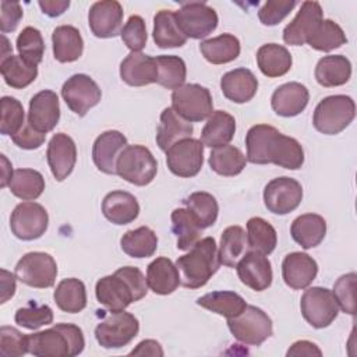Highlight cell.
<instances>
[{
	"instance_id": "obj_35",
	"label": "cell",
	"mask_w": 357,
	"mask_h": 357,
	"mask_svg": "<svg viewBox=\"0 0 357 357\" xmlns=\"http://www.w3.org/2000/svg\"><path fill=\"white\" fill-rule=\"evenodd\" d=\"M247 233L241 226H229L220 236L218 250L219 262L229 268H236L238 261L248 252Z\"/></svg>"
},
{
	"instance_id": "obj_29",
	"label": "cell",
	"mask_w": 357,
	"mask_h": 357,
	"mask_svg": "<svg viewBox=\"0 0 357 357\" xmlns=\"http://www.w3.org/2000/svg\"><path fill=\"white\" fill-rule=\"evenodd\" d=\"M146 283L155 294H172L180 284V273L176 264L166 257L153 259L146 268Z\"/></svg>"
},
{
	"instance_id": "obj_43",
	"label": "cell",
	"mask_w": 357,
	"mask_h": 357,
	"mask_svg": "<svg viewBox=\"0 0 357 357\" xmlns=\"http://www.w3.org/2000/svg\"><path fill=\"white\" fill-rule=\"evenodd\" d=\"M8 187L17 198L33 201L42 195L45 190V178L38 170L17 169L13 173Z\"/></svg>"
},
{
	"instance_id": "obj_4",
	"label": "cell",
	"mask_w": 357,
	"mask_h": 357,
	"mask_svg": "<svg viewBox=\"0 0 357 357\" xmlns=\"http://www.w3.org/2000/svg\"><path fill=\"white\" fill-rule=\"evenodd\" d=\"M220 266L218 247L213 237L198 240L187 254L176 261L180 284L187 289H199L218 272Z\"/></svg>"
},
{
	"instance_id": "obj_57",
	"label": "cell",
	"mask_w": 357,
	"mask_h": 357,
	"mask_svg": "<svg viewBox=\"0 0 357 357\" xmlns=\"http://www.w3.org/2000/svg\"><path fill=\"white\" fill-rule=\"evenodd\" d=\"M11 139L17 146L22 149H38L45 142L46 134L36 131L26 120L22 128L15 135H13Z\"/></svg>"
},
{
	"instance_id": "obj_49",
	"label": "cell",
	"mask_w": 357,
	"mask_h": 357,
	"mask_svg": "<svg viewBox=\"0 0 357 357\" xmlns=\"http://www.w3.org/2000/svg\"><path fill=\"white\" fill-rule=\"evenodd\" d=\"M17 50L22 59L31 64L38 66L45 53V42L39 29L33 26H25L17 38Z\"/></svg>"
},
{
	"instance_id": "obj_36",
	"label": "cell",
	"mask_w": 357,
	"mask_h": 357,
	"mask_svg": "<svg viewBox=\"0 0 357 357\" xmlns=\"http://www.w3.org/2000/svg\"><path fill=\"white\" fill-rule=\"evenodd\" d=\"M153 42L160 49L181 47L187 38L177 25L174 13L172 10H160L153 17Z\"/></svg>"
},
{
	"instance_id": "obj_12",
	"label": "cell",
	"mask_w": 357,
	"mask_h": 357,
	"mask_svg": "<svg viewBox=\"0 0 357 357\" xmlns=\"http://www.w3.org/2000/svg\"><path fill=\"white\" fill-rule=\"evenodd\" d=\"M176 21L185 38L202 39L218 26V14L206 3L188 1L174 13Z\"/></svg>"
},
{
	"instance_id": "obj_47",
	"label": "cell",
	"mask_w": 357,
	"mask_h": 357,
	"mask_svg": "<svg viewBox=\"0 0 357 357\" xmlns=\"http://www.w3.org/2000/svg\"><path fill=\"white\" fill-rule=\"evenodd\" d=\"M346 42L347 38L343 29L332 20H322L307 40L312 49L319 52H331L340 47Z\"/></svg>"
},
{
	"instance_id": "obj_52",
	"label": "cell",
	"mask_w": 357,
	"mask_h": 357,
	"mask_svg": "<svg viewBox=\"0 0 357 357\" xmlns=\"http://www.w3.org/2000/svg\"><path fill=\"white\" fill-rule=\"evenodd\" d=\"M356 279L357 275L354 272L342 275L333 284V296L337 301L339 308L350 315L356 314V297H354V289H356Z\"/></svg>"
},
{
	"instance_id": "obj_9",
	"label": "cell",
	"mask_w": 357,
	"mask_h": 357,
	"mask_svg": "<svg viewBox=\"0 0 357 357\" xmlns=\"http://www.w3.org/2000/svg\"><path fill=\"white\" fill-rule=\"evenodd\" d=\"M172 109L187 121H202L213 113L208 88L199 84H184L172 93Z\"/></svg>"
},
{
	"instance_id": "obj_3",
	"label": "cell",
	"mask_w": 357,
	"mask_h": 357,
	"mask_svg": "<svg viewBox=\"0 0 357 357\" xmlns=\"http://www.w3.org/2000/svg\"><path fill=\"white\" fill-rule=\"evenodd\" d=\"M28 353L36 357H74L82 353L85 339L81 328L74 324L54 326L26 335Z\"/></svg>"
},
{
	"instance_id": "obj_16",
	"label": "cell",
	"mask_w": 357,
	"mask_h": 357,
	"mask_svg": "<svg viewBox=\"0 0 357 357\" xmlns=\"http://www.w3.org/2000/svg\"><path fill=\"white\" fill-rule=\"evenodd\" d=\"M61 96L71 112L85 116L89 109L100 102L102 91L89 75L74 74L63 84Z\"/></svg>"
},
{
	"instance_id": "obj_30",
	"label": "cell",
	"mask_w": 357,
	"mask_h": 357,
	"mask_svg": "<svg viewBox=\"0 0 357 357\" xmlns=\"http://www.w3.org/2000/svg\"><path fill=\"white\" fill-rule=\"evenodd\" d=\"M236 132V120L225 110H215L201 131V142L208 148L227 145Z\"/></svg>"
},
{
	"instance_id": "obj_31",
	"label": "cell",
	"mask_w": 357,
	"mask_h": 357,
	"mask_svg": "<svg viewBox=\"0 0 357 357\" xmlns=\"http://www.w3.org/2000/svg\"><path fill=\"white\" fill-rule=\"evenodd\" d=\"M290 234L293 240L304 250L317 247L326 234V222L321 215L304 213L297 216L291 226Z\"/></svg>"
},
{
	"instance_id": "obj_58",
	"label": "cell",
	"mask_w": 357,
	"mask_h": 357,
	"mask_svg": "<svg viewBox=\"0 0 357 357\" xmlns=\"http://www.w3.org/2000/svg\"><path fill=\"white\" fill-rule=\"evenodd\" d=\"M289 357L290 356H322V351L321 349L312 343V342H308V340H298V342H294L287 353H286Z\"/></svg>"
},
{
	"instance_id": "obj_28",
	"label": "cell",
	"mask_w": 357,
	"mask_h": 357,
	"mask_svg": "<svg viewBox=\"0 0 357 357\" xmlns=\"http://www.w3.org/2000/svg\"><path fill=\"white\" fill-rule=\"evenodd\" d=\"M194 127L190 121L177 114L172 107L163 109L160 113V123L156 131V144L162 151H167L176 142L190 138Z\"/></svg>"
},
{
	"instance_id": "obj_54",
	"label": "cell",
	"mask_w": 357,
	"mask_h": 357,
	"mask_svg": "<svg viewBox=\"0 0 357 357\" xmlns=\"http://www.w3.org/2000/svg\"><path fill=\"white\" fill-rule=\"evenodd\" d=\"M28 353L26 335L21 333L13 326L0 328V356L1 357H21Z\"/></svg>"
},
{
	"instance_id": "obj_44",
	"label": "cell",
	"mask_w": 357,
	"mask_h": 357,
	"mask_svg": "<svg viewBox=\"0 0 357 357\" xmlns=\"http://www.w3.org/2000/svg\"><path fill=\"white\" fill-rule=\"evenodd\" d=\"M183 202L201 229L211 227L216 222L219 205L212 194L197 191L190 194Z\"/></svg>"
},
{
	"instance_id": "obj_7",
	"label": "cell",
	"mask_w": 357,
	"mask_h": 357,
	"mask_svg": "<svg viewBox=\"0 0 357 357\" xmlns=\"http://www.w3.org/2000/svg\"><path fill=\"white\" fill-rule=\"evenodd\" d=\"M227 326L238 342L250 346H261L273 332L272 319L255 305H247L238 315L227 318Z\"/></svg>"
},
{
	"instance_id": "obj_55",
	"label": "cell",
	"mask_w": 357,
	"mask_h": 357,
	"mask_svg": "<svg viewBox=\"0 0 357 357\" xmlns=\"http://www.w3.org/2000/svg\"><path fill=\"white\" fill-rule=\"evenodd\" d=\"M297 6L294 0H268L258 11L259 21L266 26H273L282 22L290 11Z\"/></svg>"
},
{
	"instance_id": "obj_24",
	"label": "cell",
	"mask_w": 357,
	"mask_h": 357,
	"mask_svg": "<svg viewBox=\"0 0 357 357\" xmlns=\"http://www.w3.org/2000/svg\"><path fill=\"white\" fill-rule=\"evenodd\" d=\"M120 77L131 86H144L158 81V66L155 57L141 52H131L120 63Z\"/></svg>"
},
{
	"instance_id": "obj_62",
	"label": "cell",
	"mask_w": 357,
	"mask_h": 357,
	"mask_svg": "<svg viewBox=\"0 0 357 357\" xmlns=\"http://www.w3.org/2000/svg\"><path fill=\"white\" fill-rule=\"evenodd\" d=\"M1 156V163H3V176H1V187H6L10 184V180L13 177V169H11V163L7 160L6 155H0Z\"/></svg>"
},
{
	"instance_id": "obj_6",
	"label": "cell",
	"mask_w": 357,
	"mask_h": 357,
	"mask_svg": "<svg viewBox=\"0 0 357 357\" xmlns=\"http://www.w3.org/2000/svg\"><path fill=\"white\" fill-rule=\"evenodd\" d=\"M158 173V162L142 145H127L116 162V174L134 185L149 184Z\"/></svg>"
},
{
	"instance_id": "obj_25",
	"label": "cell",
	"mask_w": 357,
	"mask_h": 357,
	"mask_svg": "<svg viewBox=\"0 0 357 357\" xmlns=\"http://www.w3.org/2000/svg\"><path fill=\"white\" fill-rule=\"evenodd\" d=\"M310 93L300 82H287L275 89L271 98L273 112L282 117H294L308 105Z\"/></svg>"
},
{
	"instance_id": "obj_32",
	"label": "cell",
	"mask_w": 357,
	"mask_h": 357,
	"mask_svg": "<svg viewBox=\"0 0 357 357\" xmlns=\"http://www.w3.org/2000/svg\"><path fill=\"white\" fill-rule=\"evenodd\" d=\"M53 56L60 63L78 60L84 52V40L79 31L73 25L56 26L52 33Z\"/></svg>"
},
{
	"instance_id": "obj_59",
	"label": "cell",
	"mask_w": 357,
	"mask_h": 357,
	"mask_svg": "<svg viewBox=\"0 0 357 357\" xmlns=\"http://www.w3.org/2000/svg\"><path fill=\"white\" fill-rule=\"evenodd\" d=\"M130 356H163V350L159 342L146 339L139 342L137 347L130 351Z\"/></svg>"
},
{
	"instance_id": "obj_10",
	"label": "cell",
	"mask_w": 357,
	"mask_h": 357,
	"mask_svg": "<svg viewBox=\"0 0 357 357\" xmlns=\"http://www.w3.org/2000/svg\"><path fill=\"white\" fill-rule=\"evenodd\" d=\"M15 276L26 286L36 289L52 287L57 276V264L47 252L32 251L17 262Z\"/></svg>"
},
{
	"instance_id": "obj_15",
	"label": "cell",
	"mask_w": 357,
	"mask_h": 357,
	"mask_svg": "<svg viewBox=\"0 0 357 357\" xmlns=\"http://www.w3.org/2000/svg\"><path fill=\"white\" fill-rule=\"evenodd\" d=\"M303 199L301 184L287 176L271 180L264 188V202L269 212L286 215L298 208Z\"/></svg>"
},
{
	"instance_id": "obj_13",
	"label": "cell",
	"mask_w": 357,
	"mask_h": 357,
	"mask_svg": "<svg viewBox=\"0 0 357 357\" xmlns=\"http://www.w3.org/2000/svg\"><path fill=\"white\" fill-rule=\"evenodd\" d=\"M47 225V211L38 202H21L11 212L10 229L20 240L31 241L39 238L45 234Z\"/></svg>"
},
{
	"instance_id": "obj_40",
	"label": "cell",
	"mask_w": 357,
	"mask_h": 357,
	"mask_svg": "<svg viewBox=\"0 0 357 357\" xmlns=\"http://www.w3.org/2000/svg\"><path fill=\"white\" fill-rule=\"evenodd\" d=\"M0 71L4 82L15 89H22L28 86L38 77V66L31 64L21 56L14 54L0 61Z\"/></svg>"
},
{
	"instance_id": "obj_50",
	"label": "cell",
	"mask_w": 357,
	"mask_h": 357,
	"mask_svg": "<svg viewBox=\"0 0 357 357\" xmlns=\"http://www.w3.org/2000/svg\"><path fill=\"white\" fill-rule=\"evenodd\" d=\"M25 124V112L20 100L11 96L1 98L0 131L3 135H15Z\"/></svg>"
},
{
	"instance_id": "obj_48",
	"label": "cell",
	"mask_w": 357,
	"mask_h": 357,
	"mask_svg": "<svg viewBox=\"0 0 357 357\" xmlns=\"http://www.w3.org/2000/svg\"><path fill=\"white\" fill-rule=\"evenodd\" d=\"M158 84L167 89H177L184 85L187 77L185 63L178 56H156Z\"/></svg>"
},
{
	"instance_id": "obj_27",
	"label": "cell",
	"mask_w": 357,
	"mask_h": 357,
	"mask_svg": "<svg viewBox=\"0 0 357 357\" xmlns=\"http://www.w3.org/2000/svg\"><path fill=\"white\" fill-rule=\"evenodd\" d=\"M102 212L109 222L121 226L131 223L138 218L139 204L132 194L116 190L106 194L103 198Z\"/></svg>"
},
{
	"instance_id": "obj_14",
	"label": "cell",
	"mask_w": 357,
	"mask_h": 357,
	"mask_svg": "<svg viewBox=\"0 0 357 357\" xmlns=\"http://www.w3.org/2000/svg\"><path fill=\"white\" fill-rule=\"evenodd\" d=\"M169 170L178 177H194L204 165V145L199 139L184 138L166 151Z\"/></svg>"
},
{
	"instance_id": "obj_33",
	"label": "cell",
	"mask_w": 357,
	"mask_h": 357,
	"mask_svg": "<svg viewBox=\"0 0 357 357\" xmlns=\"http://www.w3.org/2000/svg\"><path fill=\"white\" fill-rule=\"evenodd\" d=\"M351 77V63L346 56L332 54L318 60L315 79L325 88L344 85Z\"/></svg>"
},
{
	"instance_id": "obj_19",
	"label": "cell",
	"mask_w": 357,
	"mask_h": 357,
	"mask_svg": "<svg viewBox=\"0 0 357 357\" xmlns=\"http://www.w3.org/2000/svg\"><path fill=\"white\" fill-rule=\"evenodd\" d=\"M322 7L318 1H304L293 18L283 29V40L291 46L307 43L318 24L322 21Z\"/></svg>"
},
{
	"instance_id": "obj_45",
	"label": "cell",
	"mask_w": 357,
	"mask_h": 357,
	"mask_svg": "<svg viewBox=\"0 0 357 357\" xmlns=\"http://www.w3.org/2000/svg\"><path fill=\"white\" fill-rule=\"evenodd\" d=\"M247 240L251 251L269 255L278 243L275 227L262 218H251L247 222Z\"/></svg>"
},
{
	"instance_id": "obj_51",
	"label": "cell",
	"mask_w": 357,
	"mask_h": 357,
	"mask_svg": "<svg viewBox=\"0 0 357 357\" xmlns=\"http://www.w3.org/2000/svg\"><path fill=\"white\" fill-rule=\"evenodd\" d=\"M15 324L26 329H38L43 325L53 322V311L49 305H38L31 303L22 308H18L15 312Z\"/></svg>"
},
{
	"instance_id": "obj_1",
	"label": "cell",
	"mask_w": 357,
	"mask_h": 357,
	"mask_svg": "<svg viewBox=\"0 0 357 357\" xmlns=\"http://www.w3.org/2000/svg\"><path fill=\"white\" fill-rule=\"evenodd\" d=\"M245 148L247 160L255 165L273 163L297 170L304 163V151L300 142L268 124H257L247 131Z\"/></svg>"
},
{
	"instance_id": "obj_39",
	"label": "cell",
	"mask_w": 357,
	"mask_h": 357,
	"mask_svg": "<svg viewBox=\"0 0 357 357\" xmlns=\"http://www.w3.org/2000/svg\"><path fill=\"white\" fill-rule=\"evenodd\" d=\"M120 245L128 257L148 258L152 257L158 248V236L152 229L141 226L126 231L120 240Z\"/></svg>"
},
{
	"instance_id": "obj_23",
	"label": "cell",
	"mask_w": 357,
	"mask_h": 357,
	"mask_svg": "<svg viewBox=\"0 0 357 357\" xmlns=\"http://www.w3.org/2000/svg\"><path fill=\"white\" fill-rule=\"evenodd\" d=\"M127 145V138L120 131L109 130L102 132L92 146V159L98 170L106 174H116L117 158Z\"/></svg>"
},
{
	"instance_id": "obj_37",
	"label": "cell",
	"mask_w": 357,
	"mask_h": 357,
	"mask_svg": "<svg viewBox=\"0 0 357 357\" xmlns=\"http://www.w3.org/2000/svg\"><path fill=\"white\" fill-rule=\"evenodd\" d=\"M199 50L206 61L212 64H226L236 60L240 54V40L231 33H222L219 36L202 40Z\"/></svg>"
},
{
	"instance_id": "obj_22",
	"label": "cell",
	"mask_w": 357,
	"mask_h": 357,
	"mask_svg": "<svg viewBox=\"0 0 357 357\" xmlns=\"http://www.w3.org/2000/svg\"><path fill=\"white\" fill-rule=\"evenodd\" d=\"M318 273L317 261L305 252H290L282 262V276L284 283L293 290L308 287Z\"/></svg>"
},
{
	"instance_id": "obj_61",
	"label": "cell",
	"mask_w": 357,
	"mask_h": 357,
	"mask_svg": "<svg viewBox=\"0 0 357 357\" xmlns=\"http://www.w3.org/2000/svg\"><path fill=\"white\" fill-rule=\"evenodd\" d=\"M1 275V304H4L8 298H11L15 293V278L6 269L0 271Z\"/></svg>"
},
{
	"instance_id": "obj_53",
	"label": "cell",
	"mask_w": 357,
	"mask_h": 357,
	"mask_svg": "<svg viewBox=\"0 0 357 357\" xmlns=\"http://www.w3.org/2000/svg\"><path fill=\"white\" fill-rule=\"evenodd\" d=\"M121 40L131 52H139L146 46V26L145 21L139 15H131L127 22L124 24L121 32H120Z\"/></svg>"
},
{
	"instance_id": "obj_60",
	"label": "cell",
	"mask_w": 357,
	"mask_h": 357,
	"mask_svg": "<svg viewBox=\"0 0 357 357\" xmlns=\"http://www.w3.org/2000/svg\"><path fill=\"white\" fill-rule=\"evenodd\" d=\"M38 4L42 8V13L49 17H59L70 7L68 0H39Z\"/></svg>"
},
{
	"instance_id": "obj_42",
	"label": "cell",
	"mask_w": 357,
	"mask_h": 357,
	"mask_svg": "<svg viewBox=\"0 0 357 357\" xmlns=\"http://www.w3.org/2000/svg\"><path fill=\"white\" fill-rule=\"evenodd\" d=\"M245 163L247 158L238 148L233 145H222L213 148V151L209 155L211 169L215 173L226 177L240 174L245 167Z\"/></svg>"
},
{
	"instance_id": "obj_63",
	"label": "cell",
	"mask_w": 357,
	"mask_h": 357,
	"mask_svg": "<svg viewBox=\"0 0 357 357\" xmlns=\"http://www.w3.org/2000/svg\"><path fill=\"white\" fill-rule=\"evenodd\" d=\"M1 40H3V50H1V61L3 60H6L7 57H10L13 53V49H11V46H10V43H8V39L4 36V35H1Z\"/></svg>"
},
{
	"instance_id": "obj_8",
	"label": "cell",
	"mask_w": 357,
	"mask_h": 357,
	"mask_svg": "<svg viewBox=\"0 0 357 357\" xmlns=\"http://www.w3.org/2000/svg\"><path fill=\"white\" fill-rule=\"evenodd\" d=\"M139 331L138 319L123 311H110L95 328V337L105 349H120L127 346Z\"/></svg>"
},
{
	"instance_id": "obj_38",
	"label": "cell",
	"mask_w": 357,
	"mask_h": 357,
	"mask_svg": "<svg viewBox=\"0 0 357 357\" xmlns=\"http://www.w3.org/2000/svg\"><path fill=\"white\" fill-rule=\"evenodd\" d=\"M57 307L70 314H77L86 307L85 284L75 278L63 279L53 293Z\"/></svg>"
},
{
	"instance_id": "obj_20",
	"label": "cell",
	"mask_w": 357,
	"mask_h": 357,
	"mask_svg": "<svg viewBox=\"0 0 357 357\" xmlns=\"http://www.w3.org/2000/svg\"><path fill=\"white\" fill-rule=\"evenodd\" d=\"M60 120V105L56 92L43 89L29 100L28 123L39 132L47 134Z\"/></svg>"
},
{
	"instance_id": "obj_21",
	"label": "cell",
	"mask_w": 357,
	"mask_h": 357,
	"mask_svg": "<svg viewBox=\"0 0 357 357\" xmlns=\"http://www.w3.org/2000/svg\"><path fill=\"white\" fill-rule=\"evenodd\" d=\"M238 279L247 287L255 291L266 290L272 283L271 261L261 252L248 251L236 265Z\"/></svg>"
},
{
	"instance_id": "obj_41",
	"label": "cell",
	"mask_w": 357,
	"mask_h": 357,
	"mask_svg": "<svg viewBox=\"0 0 357 357\" xmlns=\"http://www.w3.org/2000/svg\"><path fill=\"white\" fill-rule=\"evenodd\" d=\"M197 304L225 318H233L247 307L245 300L240 294L229 290L208 293L197 298Z\"/></svg>"
},
{
	"instance_id": "obj_34",
	"label": "cell",
	"mask_w": 357,
	"mask_h": 357,
	"mask_svg": "<svg viewBox=\"0 0 357 357\" xmlns=\"http://www.w3.org/2000/svg\"><path fill=\"white\" fill-rule=\"evenodd\" d=\"M257 64L268 78L282 77L291 68L293 59L290 52L278 43L262 45L257 52Z\"/></svg>"
},
{
	"instance_id": "obj_18",
	"label": "cell",
	"mask_w": 357,
	"mask_h": 357,
	"mask_svg": "<svg viewBox=\"0 0 357 357\" xmlns=\"http://www.w3.org/2000/svg\"><path fill=\"white\" fill-rule=\"evenodd\" d=\"M46 158L53 177L57 181H63L71 174L77 162V146L74 139L64 132L54 134L49 141Z\"/></svg>"
},
{
	"instance_id": "obj_5",
	"label": "cell",
	"mask_w": 357,
	"mask_h": 357,
	"mask_svg": "<svg viewBox=\"0 0 357 357\" xmlns=\"http://www.w3.org/2000/svg\"><path fill=\"white\" fill-rule=\"evenodd\" d=\"M354 116L356 105L350 96L331 95L317 105L312 116V124L317 131L325 135H335L349 127Z\"/></svg>"
},
{
	"instance_id": "obj_11",
	"label": "cell",
	"mask_w": 357,
	"mask_h": 357,
	"mask_svg": "<svg viewBox=\"0 0 357 357\" xmlns=\"http://www.w3.org/2000/svg\"><path fill=\"white\" fill-rule=\"evenodd\" d=\"M300 308L304 319L317 329L329 326L339 314V305L332 290L318 286L303 293Z\"/></svg>"
},
{
	"instance_id": "obj_2",
	"label": "cell",
	"mask_w": 357,
	"mask_h": 357,
	"mask_svg": "<svg viewBox=\"0 0 357 357\" xmlns=\"http://www.w3.org/2000/svg\"><path fill=\"white\" fill-rule=\"evenodd\" d=\"M146 293V278L137 266L119 268L113 275L100 278L95 286L98 301L110 311H123Z\"/></svg>"
},
{
	"instance_id": "obj_46",
	"label": "cell",
	"mask_w": 357,
	"mask_h": 357,
	"mask_svg": "<svg viewBox=\"0 0 357 357\" xmlns=\"http://www.w3.org/2000/svg\"><path fill=\"white\" fill-rule=\"evenodd\" d=\"M201 230L187 208H177L172 212V231L176 234L178 250H190L199 240Z\"/></svg>"
},
{
	"instance_id": "obj_56",
	"label": "cell",
	"mask_w": 357,
	"mask_h": 357,
	"mask_svg": "<svg viewBox=\"0 0 357 357\" xmlns=\"http://www.w3.org/2000/svg\"><path fill=\"white\" fill-rule=\"evenodd\" d=\"M22 7L18 1L3 0L0 3V29L3 33L13 32L22 18Z\"/></svg>"
},
{
	"instance_id": "obj_26",
	"label": "cell",
	"mask_w": 357,
	"mask_h": 357,
	"mask_svg": "<svg viewBox=\"0 0 357 357\" xmlns=\"http://www.w3.org/2000/svg\"><path fill=\"white\" fill-rule=\"evenodd\" d=\"M223 95L234 103H245L251 100L258 91V79L248 68H236L223 74L220 79Z\"/></svg>"
},
{
	"instance_id": "obj_17",
	"label": "cell",
	"mask_w": 357,
	"mask_h": 357,
	"mask_svg": "<svg viewBox=\"0 0 357 357\" xmlns=\"http://www.w3.org/2000/svg\"><path fill=\"white\" fill-rule=\"evenodd\" d=\"M123 7L116 0H100L91 6L88 24L96 38H114L121 32Z\"/></svg>"
}]
</instances>
